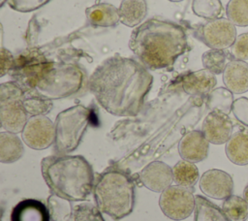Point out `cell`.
I'll use <instances>...</instances> for the list:
<instances>
[{
    "label": "cell",
    "mask_w": 248,
    "mask_h": 221,
    "mask_svg": "<svg viewBox=\"0 0 248 221\" xmlns=\"http://www.w3.org/2000/svg\"><path fill=\"white\" fill-rule=\"evenodd\" d=\"M152 82V75L141 62L115 54L96 67L89 77L88 89L110 114L136 116Z\"/></svg>",
    "instance_id": "obj_1"
},
{
    "label": "cell",
    "mask_w": 248,
    "mask_h": 221,
    "mask_svg": "<svg viewBox=\"0 0 248 221\" xmlns=\"http://www.w3.org/2000/svg\"><path fill=\"white\" fill-rule=\"evenodd\" d=\"M129 47L147 69H168L185 53L188 39L181 25L153 17L132 31Z\"/></svg>",
    "instance_id": "obj_2"
},
{
    "label": "cell",
    "mask_w": 248,
    "mask_h": 221,
    "mask_svg": "<svg viewBox=\"0 0 248 221\" xmlns=\"http://www.w3.org/2000/svg\"><path fill=\"white\" fill-rule=\"evenodd\" d=\"M41 172L52 194L70 202L85 201L93 192V170L83 156H46L41 162Z\"/></svg>",
    "instance_id": "obj_3"
},
{
    "label": "cell",
    "mask_w": 248,
    "mask_h": 221,
    "mask_svg": "<svg viewBox=\"0 0 248 221\" xmlns=\"http://www.w3.org/2000/svg\"><path fill=\"white\" fill-rule=\"evenodd\" d=\"M93 195L100 211L118 221L134 209L135 182L123 170L109 167L98 175Z\"/></svg>",
    "instance_id": "obj_4"
},
{
    "label": "cell",
    "mask_w": 248,
    "mask_h": 221,
    "mask_svg": "<svg viewBox=\"0 0 248 221\" xmlns=\"http://www.w3.org/2000/svg\"><path fill=\"white\" fill-rule=\"evenodd\" d=\"M87 74L76 63L55 62L50 71L40 81L35 93L49 100H57L76 96L88 87Z\"/></svg>",
    "instance_id": "obj_5"
},
{
    "label": "cell",
    "mask_w": 248,
    "mask_h": 221,
    "mask_svg": "<svg viewBox=\"0 0 248 221\" xmlns=\"http://www.w3.org/2000/svg\"><path fill=\"white\" fill-rule=\"evenodd\" d=\"M90 117V110L82 105L73 106L57 114L54 122V154L67 155L79 145L89 125Z\"/></svg>",
    "instance_id": "obj_6"
},
{
    "label": "cell",
    "mask_w": 248,
    "mask_h": 221,
    "mask_svg": "<svg viewBox=\"0 0 248 221\" xmlns=\"http://www.w3.org/2000/svg\"><path fill=\"white\" fill-rule=\"evenodd\" d=\"M54 63L38 47H28L15 57V63L9 75L25 93H29L35 90Z\"/></svg>",
    "instance_id": "obj_7"
},
{
    "label": "cell",
    "mask_w": 248,
    "mask_h": 221,
    "mask_svg": "<svg viewBox=\"0 0 248 221\" xmlns=\"http://www.w3.org/2000/svg\"><path fill=\"white\" fill-rule=\"evenodd\" d=\"M25 91L14 80L0 85V119L1 126L7 132L21 133L27 120L28 113L23 101Z\"/></svg>",
    "instance_id": "obj_8"
},
{
    "label": "cell",
    "mask_w": 248,
    "mask_h": 221,
    "mask_svg": "<svg viewBox=\"0 0 248 221\" xmlns=\"http://www.w3.org/2000/svg\"><path fill=\"white\" fill-rule=\"evenodd\" d=\"M159 205L163 213L172 220L188 218L196 207V196L191 188L170 185L161 193Z\"/></svg>",
    "instance_id": "obj_9"
},
{
    "label": "cell",
    "mask_w": 248,
    "mask_h": 221,
    "mask_svg": "<svg viewBox=\"0 0 248 221\" xmlns=\"http://www.w3.org/2000/svg\"><path fill=\"white\" fill-rule=\"evenodd\" d=\"M195 36L211 49L231 47L237 37L235 25L225 17L207 20L195 30Z\"/></svg>",
    "instance_id": "obj_10"
},
{
    "label": "cell",
    "mask_w": 248,
    "mask_h": 221,
    "mask_svg": "<svg viewBox=\"0 0 248 221\" xmlns=\"http://www.w3.org/2000/svg\"><path fill=\"white\" fill-rule=\"evenodd\" d=\"M21 139L32 149H46L54 143L55 125L46 115L31 116L21 132Z\"/></svg>",
    "instance_id": "obj_11"
},
{
    "label": "cell",
    "mask_w": 248,
    "mask_h": 221,
    "mask_svg": "<svg viewBox=\"0 0 248 221\" xmlns=\"http://www.w3.org/2000/svg\"><path fill=\"white\" fill-rule=\"evenodd\" d=\"M199 185L205 196L216 200L227 199L233 190L232 176L228 173L217 169L204 172L200 178Z\"/></svg>",
    "instance_id": "obj_12"
},
{
    "label": "cell",
    "mask_w": 248,
    "mask_h": 221,
    "mask_svg": "<svg viewBox=\"0 0 248 221\" xmlns=\"http://www.w3.org/2000/svg\"><path fill=\"white\" fill-rule=\"evenodd\" d=\"M232 129L233 124L229 114L218 110H210L202 125V132L213 144L226 143L232 135Z\"/></svg>",
    "instance_id": "obj_13"
},
{
    "label": "cell",
    "mask_w": 248,
    "mask_h": 221,
    "mask_svg": "<svg viewBox=\"0 0 248 221\" xmlns=\"http://www.w3.org/2000/svg\"><path fill=\"white\" fill-rule=\"evenodd\" d=\"M139 178L147 189L162 193L173 181L172 169L164 162L154 161L140 171Z\"/></svg>",
    "instance_id": "obj_14"
},
{
    "label": "cell",
    "mask_w": 248,
    "mask_h": 221,
    "mask_svg": "<svg viewBox=\"0 0 248 221\" xmlns=\"http://www.w3.org/2000/svg\"><path fill=\"white\" fill-rule=\"evenodd\" d=\"M209 142L200 130L186 133L178 143V153L183 160L197 163L204 160L208 155Z\"/></svg>",
    "instance_id": "obj_15"
},
{
    "label": "cell",
    "mask_w": 248,
    "mask_h": 221,
    "mask_svg": "<svg viewBox=\"0 0 248 221\" xmlns=\"http://www.w3.org/2000/svg\"><path fill=\"white\" fill-rule=\"evenodd\" d=\"M216 83L215 75L206 69L189 72L180 79L182 90L189 95L197 97L207 96L214 89Z\"/></svg>",
    "instance_id": "obj_16"
},
{
    "label": "cell",
    "mask_w": 248,
    "mask_h": 221,
    "mask_svg": "<svg viewBox=\"0 0 248 221\" xmlns=\"http://www.w3.org/2000/svg\"><path fill=\"white\" fill-rule=\"evenodd\" d=\"M223 82L231 92L242 94L248 91V63L242 60H231L224 72Z\"/></svg>",
    "instance_id": "obj_17"
},
{
    "label": "cell",
    "mask_w": 248,
    "mask_h": 221,
    "mask_svg": "<svg viewBox=\"0 0 248 221\" xmlns=\"http://www.w3.org/2000/svg\"><path fill=\"white\" fill-rule=\"evenodd\" d=\"M11 221H51V218L47 205L44 203L35 199H25L13 208Z\"/></svg>",
    "instance_id": "obj_18"
},
{
    "label": "cell",
    "mask_w": 248,
    "mask_h": 221,
    "mask_svg": "<svg viewBox=\"0 0 248 221\" xmlns=\"http://www.w3.org/2000/svg\"><path fill=\"white\" fill-rule=\"evenodd\" d=\"M85 16L93 27H113L120 21L118 9L109 3H96L86 8Z\"/></svg>",
    "instance_id": "obj_19"
},
{
    "label": "cell",
    "mask_w": 248,
    "mask_h": 221,
    "mask_svg": "<svg viewBox=\"0 0 248 221\" xmlns=\"http://www.w3.org/2000/svg\"><path fill=\"white\" fill-rule=\"evenodd\" d=\"M229 160L238 166L248 165V131L239 129L232 133L225 146Z\"/></svg>",
    "instance_id": "obj_20"
},
{
    "label": "cell",
    "mask_w": 248,
    "mask_h": 221,
    "mask_svg": "<svg viewBox=\"0 0 248 221\" xmlns=\"http://www.w3.org/2000/svg\"><path fill=\"white\" fill-rule=\"evenodd\" d=\"M118 12L122 24L128 27H135L145 18L147 3L145 0H122Z\"/></svg>",
    "instance_id": "obj_21"
},
{
    "label": "cell",
    "mask_w": 248,
    "mask_h": 221,
    "mask_svg": "<svg viewBox=\"0 0 248 221\" xmlns=\"http://www.w3.org/2000/svg\"><path fill=\"white\" fill-rule=\"evenodd\" d=\"M24 153L23 143L14 133H0V161L2 163H14L19 160Z\"/></svg>",
    "instance_id": "obj_22"
},
{
    "label": "cell",
    "mask_w": 248,
    "mask_h": 221,
    "mask_svg": "<svg viewBox=\"0 0 248 221\" xmlns=\"http://www.w3.org/2000/svg\"><path fill=\"white\" fill-rule=\"evenodd\" d=\"M193 221H230L222 208L201 195L196 196Z\"/></svg>",
    "instance_id": "obj_23"
},
{
    "label": "cell",
    "mask_w": 248,
    "mask_h": 221,
    "mask_svg": "<svg viewBox=\"0 0 248 221\" xmlns=\"http://www.w3.org/2000/svg\"><path fill=\"white\" fill-rule=\"evenodd\" d=\"M173 181L177 185L193 189L199 179V170L192 162L181 160L172 167Z\"/></svg>",
    "instance_id": "obj_24"
},
{
    "label": "cell",
    "mask_w": 248,
    "mask_h": 221,
    "mask_svg": "<svg viewBox=\"0 0 248 221\" xmlns=\"http://www.w3.org/2000/svg\"><path fill=\"white\" fill-rule=\"evenodd\" d=\"M233 95L226 87L213 89L206 96V106L210 110H218L229 114L233 104Z\"/></svg>",
    "instance_id": "obj_25"
},
{
    "label": "cell",
    "mask_w": 248,
    "mask_h": 221,
    "mask_svg": "<svg viewBox=\"0 0 248 221\" xmlns=\"http://www.w3.org/2000/svg\"><path fill=\"white\" fill-rule=\"evenodd\" d=\"M232 60L230 52L226 49H209L203 52L202 62L204 69L210 71L214 75L223 74L227 64Z\"/></svg>",
    "instance_id": "obj_26"
},
{
    "label": "cell",
    "mask_w": 248,
    "mask_h": 221,
    "mask_svg": "<svg viewBox=\"0 0 248 221\" xmlns=\"http://www.w3.org/2000/svg\"><path fill=\"white\" fill-rule=\"evenodd\" d=\"M222 210L230 221H245L248 218V205L244 198L236 195L224 200Z\"/></svg>",
    "instance_id": "obj_27"
},
{
    "label": "cell",
    "mask_w": 248,
    "mask_h": 221,
    "mask_svg": "<svg viewBox=\"0 0 248 221\" xmlns=\"http://www.w3.org/2000/svg\"><path fill=\"white\" fill-rule=\"evenodd\" d=\"M47 208L50 218L53 221H73L74 208L71 206V202L51 194L47 199Z\"/></svg>",
    "instance_id": "obj_28"
},
{
    "label": "cell",
    "mask_w": 248,
    "mask_h": 221,
    "mask_svg": "<svg viewBox=\"0 0 248 221\" xmlns=\"http://www.w3.org/2000/svg\"><path fill=\"white\" fill-rule=\"evenodd\" d=\"M23 105L27 113L31 116L45 115L48 113L53 107L52 100L35 93H25Z\"/></svg>",
    "instance_id": "obj_29"
},
{
    "label": "cell",
    "mask_w": 248,
    "mask_h": 221,
    "mask_svg": "<svg viewBox=\"0 0 248 221\" xmlns=\"http://www.w3.org/2000/svg\"><path fill=\"white\" fill-rule=\"evenodd\" d=\"M193 13L205 19L218 18L223 12V5L220 0H193Z\"/></svg>",
    "instance_id": "obj_30"
},
{
    "label": "cell",
    "mask_w": 248,
    "mask_h": 221,
    "mask_svg": "<svg viewBox=\"0 0 248 221\" xmlns=\"http://www.w3.org/2000/svg\"><path fill=\"white\" fill-rule=\"evenodd\" d=\"M227 17L236 26H248V0H230L226 6Z\"/></svg>",
    "instance_id": "obj_31"
},
{
    "label": "cell",
    "mask_w": 248,
    "mask_h": 221,
    "mask_svg": "<svg viewBox=\"0 0 248 221\" xmlns=\"http://www.w3.org/2000/svg\"><path fill=\"white\" fill-rule=\"evenodd\" d=\"M74 221H105L100 209L91 203H81L74 207Z\"/></svg>",
    "instance_id": "obj_32"
},
{
    "label": "cell",
    "mask_w": 248,
    "mask_h": 221,
    "mask_svg": "<svg viewBox=\"0 0 248 221\" xmlns=\"http://www.w3.org/2000/svg\"><path fill=\"white\" fill-rule=\"evenodd\" d=\"M230 54L232 59L248 60V32L238 35L231 47Z\"/></svg>",
    "instance_id": "obj_33"
},
{
    "label": "cell",
    "mask_w": 248,
    "mask_h": 221,
    "mask_svg": "<svg viewBox=\"0 0 248 221\" xmlns=\"http://www.w3.org/2000/svg\"><path fill=\"white\" fill-rule=\"evenodd\" d=\"M50 0H8V5L11 9L20 12L29 13L38 10L47 4Z\"/></svg>",
    "instance_id": "obj_34"
},
{
    "label": "cell",
    "mask_w": 248,
    "mask_h": 221,
    "mask_svg": "<svg viewBox=\"0 0 248 221\" xmlns=\"http://www.w3.org/2000/svg\"><path fill=\"white\" fill-rule=\"evenodd\" d=\"M232 112L239 123L248 127V98L240 97L234 100Z\"/></svg>",
    "instance_id": "obj_35"
},
{
    "label": "cell",
    "mask_w": 248,
    "mask_h": 221,
    "mask_svg": "<svg viewBox=\"0 0 248 221\" xmlns=\"http://www.w3.org/2000/svg\"><path fill=\"white\" fill-rule=\"evenodd\" d=\"M15 63V57L10 50L5 48L4 47H1V69H0V76L3 77L6 74H9L11 69L13 68Z\"/></svg>",
    "instance_id": "obj_36"
},
{
    "label": "cell",
    "mask_w": 248,
    "mask_h": 221,
    "mask_svg": "<svg viewBox=\"0 0 248 221\" xmlns=\"http://www.w3.org/2000/svg\"><path fill=\"white\" fill-rule=\"evenodd\" d=\"M243 198H244V200L246 201V203L248 205V184L245 186V188L243 190Z\"/></svg>",
    "instance_id": "obj_37"
},
{
    "label": "cell",
    "mask_w": 248,
    "mask_h": 221,
    "mask_svg": "<svg viewBox=\"0 0 248 221\" xmlns=\"http://www.w3.org/2000/svg\"><path fill=\"white\" fill-rule=\"evenodd\" d=\"M6 2H8V0H0V6H1V7H3V6H4V4H5Z\"/></svg>",
    "instance_id": "obj_38"
},
{
    "label": "cell",
    "mask_w": 248,
    "mask_h": 221,
    "mask_svg": "<svg viewBox=\"0 0 248 221\" xmlns=\"http://www.w3.org/2000/svg\"><path fill=\"white\" fill-rule=\"evenodd\" d=\"M170 2H180V1H183V0H169Z\"/></svg>",
    "instance_id": "obj_39"
},
{
    "label": "cell",
    "mask_w": 248,
    "mask_h": 221,
    "mask_svg": "<svg viewBox=\"0 0 248 221\" xmlns=\"http://www.w3.org/2000/svg\"><path fill=\"white\" fill-rule=\"evenodd\" d=\"M51 221H53V220H51ZM73 221H74V220H73Z\"/></svg>",
    "instance_id": "obj_40"
}]
</instances>
